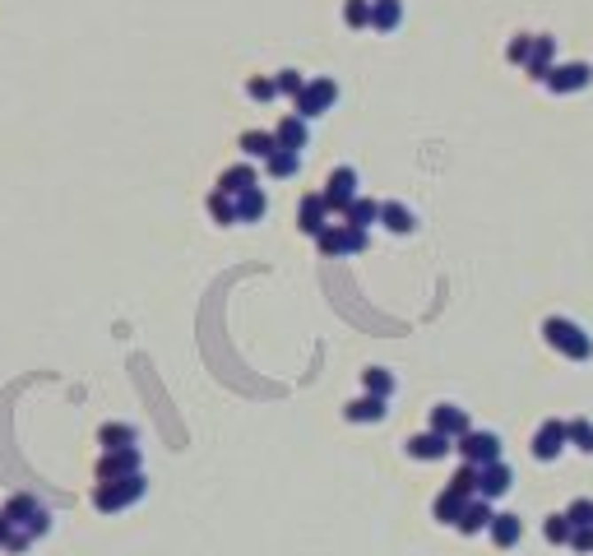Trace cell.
I'll return each mask as SVG.
<instances>
[{"label":"cell","mask_w":593,"mask_h":556,"mask_svg":"<svg viewBox=\"0 0 593 556\" xmlns=\"http://www.w3.org/2000/svg\"><path fill=\"white\" fill-rule=\"evenodd\" d=\"M455 450H459L464 464H478V468L501 464V436H496V431H478V427H473L464 441H455Z\"/></svg>","instance_id":"obj_7"},{"label":"cell","mask_w":593,"mask_h":556,"mask_svg":"<svg viewBox=\"0 0 593 556\" xmlns=\"http://www.w3.org/2000/svg\"><path fill=\"white\" fill-rule=\"evenodd\" d=\"M343 223L347 228H362V232H371L376 223H380V200H366V195H357L353 204L343 209Z\"/></svg>","instance_id":"obj_22"},{"label":"cell","mask_w":593,"mask_h":556,"mask_svg":"<svg viewBox=\"0 0 593 556\" xmlns=\"http://www.w3.org/2000/svg\"><path fill=\"white\" fill-rule=\"evenodd\" d=\"M274 139H278V149H293V153H301L306 144H311V121H301L297 112H288L274 126Z\"/></svg>","instance_id":"obj_15"},{"label":"cell","mask_w":593,"mask_h":556,"mask_svg":"<svg viewBox=\"0 0 593 556\" xmlns=\"http://www.w3.org/2000/svg\"><path fill=\"white\" fill-rule=\"evenodd\" d=\"M570 445H575L580 455H593V422H589V418H575V422H570Z\"/></svg>","instance_id":"obj_35"},{"label":"cell","mask_w":593,"mask_h":556,"mask_svg":"<svg viewBox=\"0 0 593 556\" xmlns=\"http://www.w3.org/2000/svg\"><path fill=\"white\" fill-rule=\"evenodd\" d=\"M357 185H362L357 168H334L330 176H324V191H320V195H324V204H330V214H339V218H343V209L362 195Z\"/></svg>","instance_id":"obj_6"},{"label":"cell","mask_w":593,"mask_h":556,"mask_svg":"<svg viewBox=\"0 0 593 556\" xmlns=\"http://www.w3.org/2000/svg\"><path fill=\"white\" fill-rule=\"evenodd\" d=\"M593 84V66H584V60H557V70L547 74V89L551 93H584Z\"/></svg>","instance_id":"obj_9"},{"label":"cell","mask_w":593,"mask_h":556,"mask_svg":"<svg viewBox=\"0 0 593 556\" xmlns=\"http://www.w3.org/2000/svg\"><path fill=\"white\" fill-rule=\"evenodd\" d=\"M297 228H301L306 237H320L324 228H330V204H324V195H320V191L301 195V209H297Z\"/></svg>","instance_id":"obj_12"},{"label":"cell","mask_w":593,"mask_h":556,"mask_svg":"<svg viewBox=\"0 0 593 556\" xmlns=\"http://www.w3.org/2000/svg\"><path fill=\"white\" fill-rule=\"evenodd\" d=\"M492 543L496 547H519V538H524V520L519 514H510V510H496V520H492Z\"/></svg>","instance_id":"obj_23"},{"label":"cell","mask_w":593,"mask_h":556,"mask_svg":"<svg viewBox=\"0 0 593 556\" xmlns=\"http://www.w3.org/2000/svg\"><path fill=\"white\" fill-rule=\"evenodd\" d=\"M339 102V79H330V74H320V79H311V84L301 89V98L293 102L297 107V116L301 121H316V116H324Z\"/></svg>","instance_id":"obj_4"},{"label":"cell","mask_w":593,"mask_h":556,"mask_svg":"<svg viewBox=\"0 0 593 556\" xmlns=\"http://www.w3.org/2000/svg\"><path fill=\"white\" fill-rule=\"evenodd\" d=\"M204 204H209V218L218 223V228H232V223H237V200H232V195H222L218 185L209 191V200H204Z\"/></svg>","instance_id":"obj_29"},{"label":"cell","mask_w":593,"mask_h":556,"mask_svg":"<svg viewBox=\"0 0 593 556\" xmlns=\"http://www.w3.org/2000/svg\"><path fill=\"white\" fill-rule=\"evenodd\" d=\"M98 445L102 450H135L139 445V431L130 422H102L98 427Z\"/></svg>","instance_id":"obj_21"},{"label":"cell","mask_w":593,"mask_h":556,"mask_svg":"<svg viewBox=\"0 0 593 556\" xmlns=\"http://www.w3.org/2000/svg\"><path fill=\"white\" fill-rule=\"evenodd\" d=\"M403 450H408V459H417V464H436V459H445L449 450H455V441L426 427V431H417V436H408Z\"/></svg>","instance_id":"obj_10"},{"label":"cell","mask_w":593,"mask_h":556,"mask_svg":"<svg viewBox=\"0 0 593 556\" xmlns=\"http://www.w3.org/2000/svg\"><path fill=\"white\" fill-rule=\"evenodd\" d=\"M362 385H366V395L390 399L399 380H394V371H385V366H366V371H362Z\"/></svg>","instance_id":"obj_28"},{"label":"cell","mask_w":593,"mask_h":556,"mask_svg":"<svg viewBox=\"0 0 593 556\" xmlns=\"http://www.w3.org/2000/svg\"><path fill=\"white\" fill-rule=\"evenodd\" d=\"M274 84H278V98H293V102H297L301 89L311 84V79H306L301 70H278V74H274Z\"/></svg>","instance_id":"obj_33"},{"label":"cell","mask_w":593,"mask_h":556,"mask_svg":"<svg viewBox=\"0 0 593 556\" xmlns=\"http://www.w3.org/2000/svg\"><path fill=\"white\" fill-rule=\"evenodd\" d=\"M464 505H468V497H459V491H441V497H436V505H432V514H436V520L441 524H449V529H455L459 524V514H464Z\"/></svg>","instance_id":"obj_27"},{"label":"cell","mask_w":593,"mask_h":556,"mask_svg":"<svg viewBox=\"0 0 593 556\" xmlns=\"http://www.w3.org/2000/svg\"><path fill=\"white\" fill-rule=\"evenodd\" d=\"M510 487H515V468H510V464L501 459V464H487V468H482L478 497H482V501H501Z\"/></svg>","instance_id":"obj_16"},{"label":"cell","mask_w":593,"mask_h":556,"mask_svg":"<svg viewBox=\"0 0 593 556\" xmlns=\"http://www.w3.org/2000/svg\"><path fill=\"white\" fill-rule=\"evenodd\" d=\"M380 223H385V228H390L394 237L417 232V214L408 209V204H399V200H385V204H380Z\"/></svg>","instance_id":"obj_20"},{"label":"cell","mask_w":593,"mask_h":556,"mask_svg":"<svg viewBox=\"0 0 593 556\" xmlns=\"http://www.w3.org/2000/svg\"><path fill=\"white\" fill-rule=\"evenodd\" d=\"M28 547H33V533H28V529H14V533H10V543H5L10 556H24Z\"/></svg>","instance_id":"obj_40"},{"label":"cell","mask_w":593,"mask_h":556,"mask_svg":"<svg viewBox=\"0 0 593 556\" xmlns=\"http://www.w3.org/2000/svg\"><path fill=\"white\" fill-rule=\"evenodd\" d=\"M255 185H260V172H255V162H246V158H241V162H232V168H222V176H218V191L222 195H246V191H255Z\"/></svg>","instance_id":"obj_14"},{"label":"cell","mask_w":593,"mask_h":556,"mask_svg":"<svg viewBox=\"0 0 593 556\" xmlns=\"http://www.w3.org/2000/svg\"><path fill=\"white\" fill-rule=\"evenodd\" d=\"M343 418H347V422H385V418H390V399L362 395V399H353V403H343Z\"/></svg>","instance_id":"obj_19"},{"label":"cell","mask_w":593,"mask_h":556,"mask_svg":"<svg viewBox=\"0 0 593 556\" xmlns=\"http://www.w3.org/2000/svg\"><path fill=\"white\" fill-rule=\"evenodd\" d=\"M528 51H534V33H515V37H510V47H505L510 66H528Z\"/></svg>","instance_id":"obj_36"},{"label":"cell","mask_w":593,"mask_h":556,"mask_svg":"<svg viewBox=\"0 0 593 556\" xmlns=\"http://www.w3.org/2000/svg\"><path fill=\"white\" fill-rule=\"evenodd\" d=\"M432 431H441L449 441H464L468 431H473V418H468V408H459V403H436L432 408Z\"/></svg>","instance_id":"obj_11"},{"label":"cell","mask_w":593,"mask_h":556,"mask_svg":"<svg viewBox=\"0 0 593 556\" xmlns=\"http://www.w3.org/2000/svg\"><path fill=\"white\" fill-rule=\"evenodd\" d=\"M492 520H496V510H492V501H482V497H473V501H468L464 505V514H459V533H464V538H473V533H487V529H492Z\"/></svg>","instance_id":"obj_17"},{"label":"cell","mask_w":593,"mask_h":556,"mask_svg":"<svg viewBox=\"0 0 593 556\" xmlns=\"http://www.w3.org/2000/svg\"><path fill=\"white\" fill-rule=\"evenodd\" d=\"M43 514H47V505L37 501V497H28V491H14V497L5 501V520L14 529H28L33 520H43Z\"/></svg>","instance_id":"obj_18"},{"label":"cell","mask_w":593,"mask_h":556,"mask_svg":"<svg viewBox=\"0 0 593 556\" xmlns=\"http://www.w3.org/2000/svg\"><path fill=\"white\" fill-rule=\"evenodd\" d=\"M403 24V0H371V28L376 33H394Z\"/></svg>","instance_id":"obj_25"},{"label":"cell","mask_w":593,"mask_h":556,"mask_svg":"<svg viewBox=\"0 0 593 556\" xmlns=\"http://www.w3.org/2000/svg\"><path fill=\"white\" fill-rule=\"evenodd\" d=\"M343 24L347 28H371V0H343Z\"/></svg>","instance_id":"obj_34"},{"label":"cell","mask_w":593,"mask_h":556,"mask_svg":"<svg viewBox=\"0 0 593 556\" xmlns=\"http://www.w3.org/2000/svg\"><path fill=\"white\" fill-rule=\"evenodd\" d=\"M366 246H371V237H366L362 228H347V223H330V228L316 237V251L330 255V260H339V255H362Z\"/></svg>","instance_id":"obj_3"},{"label":"cell","mask_w":593,"mask_h":556,"mask_svg":"<svg viewBox=\"0 0 593 556\" xmlns=\"http://www.w3.org/2000/svg\"><path fill=\"white\" fill-rule=\"evenodd\" d=\"M98 482H116V478H135V473H144V455L135 450H102L98 455Z\"/></svg>","instance_id":"obj_8"},{"label":"cell","mask_w":593,"mask_h":556,"mask_svg":"<svg viewBox=\"0 0 593 556\" xmlns=\"http://www.w3.org/2000/svg\"><path fill=\"white\" fill-rule=\"evenodd\" d=\"M534 459L538 464H551V459H561L566 450H570V422H561V418H547L538 431H534Z\"/></svg>","instance_id":"obj_5"},{"label":"cell","mask_w":593,"mask_h":556,"mask_svg":"<svg viewBox=\"0 0 593 556\" xmlns=\"http://www.w3.org/2000/svg\"><path fill=\"white\" fill-rule=\"evenodd\" d=\"M264 172H269L274 181H288V176H297V172H301V153H293V149H278L269 162H264Z\"/></svg>","instance_id":"obj_31"},{"label":"cell","mask_w":593,"mask_h":556,"mask_svg":"<svg viewBox=\"0 0 593 556\" xmlns=\"http://www.w3.org/2000/svg\"><path fill=\"white\" fill-rule=\"evenodd\" d=\"M478 482H482V468H478V464H459L455 478H449V491H459V497L473 501V497H478Z\"/></svg>","instance_id":"obj_32"},{"label":"cell","mask_w":593,"mask_h":556,"mask_svg":"<svg viewBox=\"0 0 593 556\" xmlns=\"http://www.w3.org/2000/svg\"><path fill=\"white\" fill-rule=\"evenodd\" d=\"M528 79L534 84H547V74L557 70V37L551 33H542V37H534V51H528Z\"/></svg>","instance_id":"obj_13"},{"label":"cell","mask_w":593,"mask_h":556,"mask_svg":"<svg viewBox=\"0 0 593 556\" xmlns=\"http://www.w3.org/2000/svg\"><path fill=\"white\" fill-rule=\"evenodd\" d=\"M10 533H14V524L5 520V510H0V552H5V543H10Z\"/></svg>","instance_id":"obj_41"},{"label":"cell","mask_w":593,"mask_h":556,"mask_svg":"<svg viewBox=\"0 0 593 556\" xmlns=\"http://www.w3.org/2000/svg\"><path fill=\"white\" fill-rule=\"evenodd\" d=\"M241 153H246V162H269L274 153H278V139H274V130H246L241 135Z\"/></svg>","instance_id":"obj_24"},{"label":"cell","mask_w":593,"mask_h":556,"mask_svg":"<svg viewBox=\"0 0 593 556\" xmlns=\"http://www.w3.org/2000/svg\"><path fill=\"white\" fill-rule=\"evenodd\" d=\"M570 533H575V524H570L566 510H561V514H547V520H542V538H547L551 547H570Z\"/></svg>","instance_id":"obj_30"},{"label":"cell","mask_w":593,"mask_h":556,"mask_svg":"<svg viewBox=\"0 0 593 556\" xmlns=\"http://www.w3.org/2000/svg\"><path fill=\"white\" fill-rule=\"evenodd\" d=\"M570 552H580V556H589V552H593V524H584V529L570 533Z\"/></svg>","instance_id":"obj_39"},{"label":"cell","mask_w":593,"mask_h":556,"mask_svg":"<svg viewBox=\"0 0 593 556\" xmlns=\"http://www.w3.org/2000/svg\"><path fill=\"white\" fill-rule=\"evenodd\" d=\"M542 343L557 348V353L570 357V362H589L593 357V339L584 334L575 320H566V316H547L542 320Z\"/></svg>","instance_id":"obj_1"},{"label":"cell","mask_w":593,"mask_h":556,"mask_svg":"<svg viewBox=\"0 0 593 556\" xmlns=\"http://www.w3.org/2000/svg\"><path fill=\"white\" fill-rule=\"evenodd\" d=\"M264 214H269V195L260 191H246V195H237V223H260Z\"/></svg>","instance_id":"obj_26"},{"label":"cell","mask_w":593,"mask_h":556,"mask_svg":"<svg viewBox=\"0 0 593 556\" xmlns=\"http://www.w3.org/2000/svg\"><path fill=\"white\" fill-rule=\"evenodd\" d=\"M566 514H570V524H575V529H584V524H593V501L589 497H575V501L566 505Z\"/></svg>","instance_id":"obj_38"},{"label":"cell","mask_w":593,"mask_h":556,"mask_svg":"<svg viewBox=\"0 0 593 556\" xmlns=\"http://www.w3.org/2000/svg\"><path fill=\"white\" fill-rule=\"evenodd\" d=\"M144 491H149V478H144V473H135V478H116V482H98V487H93V510L116 514V510H126V505H135V501H144Z\"/></svg>","instance_id":"obj_2"},{"label":"cell","mask_w":593,"mask_h":556,"mask_svg":"<svg viewBox=\"0 0 593 556\" xmlns=\"http://www.w3.org/2000/svg\"><path fill=\"white\" fill-rule=\"evenodd\" d=\"M246 93H251L255 102H274V98H278V84H274L269 74H255V79H246Z\"/></svg>","instance_id":"obj_37"}]
</instances>
